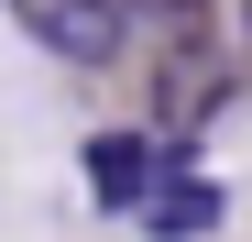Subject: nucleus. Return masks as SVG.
I'll use <instances>...</instances> for the list:
<instances>
[{"label": "nucleus", "instance_id": "2", "mask_svg": "<svg viewBox=\"0 0 252 242\" xmlns=\"http://www.w3.org/2000/svg\"><path fill=\"white\" fill-rule=\"evenodd\" d=\"M132 220H143L154 242H208V231L230 220V187H220V176H197V165H164V176L132 198Z\"/></svg>", "mask_w": 252, "mask_h": 242}, {"label": "nucleus", "instance_id": "3", "mask_svg": "<svg viewBox=\"0 0 252 242\" xmlns=\"http://www.w3.org/2000/svg\"><path fill=\"white\" fill-rule=\"evenodd\" d=\"M164 165H176V154H164L154 132H99V143H88V198L132 220V198H143V187H154Z\"/></svg>", "mask_w": 252, "mask_h": 242}, {"label": "nucleus", "instance_id": "5", "mask_svg": "<svg viewBox=\"0 0 252 242\" xmlns=\"http://www.w3.org/2000/svg\"><path fill=\"white\" fill-rule=\"evenodd\" d=\"M241 55H252V0H241Z\"/></svg>", "mask_w": 252, "mask_h": 242}, {"label": "nucleus", "instance_id": "4", "mask_svg": "<svg viewBox=\"0 0 252 242\" xmlns=\"http://www.w3.org/2000/svg\"><path fill=\"white\" fill-rule=\"evenodd\" d=\"M154 88H164V132H197V121L230 99V66L208 55V44H176V55L154 66Z\"/></svg>", "mask_w": 252, "mask_h": 242}, {"label": "nucleus", "instance_id": "1", "mask_svg": "<svg viewBox=\"0 0 252 242\" xmlns=\"http://www.w3.org/2000/svg\"><path fill=\"white\" fill-rule=\"evenodd\" d=\"M11 22L55 66H121V44H132V0H11Z\"/></svg>", "mask_w": 252, "mask_h": 242}]
</instances>
